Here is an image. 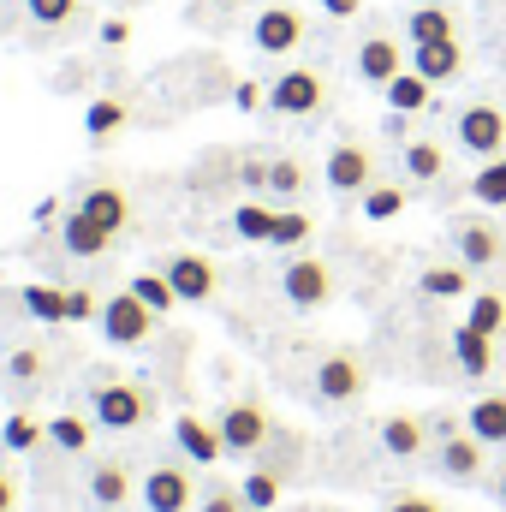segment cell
Here are the masks:
<instances>
[{"instance_id": "1", "label": "cell", "mask_w": 506, "mask_h": 512, "mask_svg": "<svg viewBox=\"0 0 506 512\" xmlns=\"http://www.w3.org/2000/svg\"><path fill=\"white\" fill-rule=\"evenodd\" d=\"M221 441H227V453H239V459H251L268 447V435H274V423H268V411L256 405V399H233L227 411H221Z\"/></svg>"}, {"instance_id": "2", "label": "cell", "mask_w": 506, "mask_h": 512, "mask_svg": "<svg viewBox=\"0 0 506 512\" xmlns=\"http://www.w3.org/2000/svg\"><path fill=\"white\" fill-rule=\"evenodd\" d=\"M149 328H155V310H149L131 286L102 304V340H108V346H143Z\"/></svg>"}, {"instance_id": "3", "label": "cell", "mask_w": 506, "mask_h": 512, "mask_svg": "<svg viewBox=\"0 0 506 512\" xmlns=\"http://www.w3.org/2000/svg\"><path fill=\"white\" fill-rule=\"evenodd\" d=\"M280 292H286L292 310H322L334 298V274H328L322 256H292L286 274H280Z\"/></svg>"}, {"instance_id": "4", "label": "cell", "mask_w": 506, "mask_h": 512, "mask_svg": "<svg viewBox=\"0 0 506 512\" xmlns=\"http://www.w3.org/2000/svg\"><path fill=\"white\" fill-rule=\"evenodd\" d=\"M90 411H96V423L102 429H137L155 405H149V393L131 382H102L96 393H90Z\"/></svg>"}, {"instance_id": "5", "label": "cell", "mask_w": 506, "mask_h": 512, "mask_svg": "<svg viewBox=\"0 0 506 512\" xmlns=\"http://www.w3.org/2000/svg\"><path fill=\"white\" fill-rule=\"evenodd\" d=\"M137 495H143V512H191L197 483H191L185 465H155V471L137 483Z\"/></svg>"}, {"instance_id": "6", "label": "cell", "mask_w": 506, "mask_h": 512, "mask_svg": "<svg viewBox=\"0 0 506 512\" xmlns=\"http://www.w3.org/2000/svg\"><path fill=\"white\" fill-rule=\"evenodd\" d=\"M161 274H167V286L179 292V304H209L215 298V262L197 251H179L161 262Z\"/></svg>"}, {"instance_id": "7", "label": "cell", "mask_w": 506, "mask_h": 512, "mask_svg": "<svg viewBox=\"0 0 506 512\" xmlns=\"http://www.w3.org/2000/svg\"><path fill=\"white\" fill-rule=\"evenodd\" d=\"M316 399H328V405L364 399V364H358L352 352H328V358L316 364Z\"/></svg>"}, {"instance_id": "8", "label": "cell", "mask_w": 506, "mask_h": 512, "mask_svg": "<svg viewBox=\"0 0 506 512\" xmlns=\"http://www.w3.org/2000/svg\"><path fill=\"white\" fill-rule=\"evenodd\" d=\"M322 96H328L322 78L304 72V66H292V72H280V78L268 84V108H274V114H316Z\"/></svg>"}, {"instance_id": "9", "label": "cell", "mask_w": 506, "mask_h": 512, "mask_svg": "<svg viewBox=\"0 0 506 512\" xmlns=\"http://www.w3.org/2000/svg\"><path fill=\"white\" fill-rule=\"evenodd\" d=\"M251 42L262 54H292V48L304 42V12H298V6H268V12H256Z\"/></svg>"}, {"instance_id": "10", "label": "cell", "mask_w": 506, "mask_h": 512, "mask_svg": "<svg viewBox=\"0 0 506 512\" xmlns=\"http://www.w3.org/2000/svg\"><path fill=\"white\" fill-rule=\"evenodd\" d=\"M370 179H376V161H370L364 143H334V149H328V185H334L340 197H352V191L364 197Z\"/></svg>"}, {"instance_id": "11", "label": "cell", "mask_w": 506, "mask_h": 512, "mask_svg": "<svg viewBox=\"0 0 506 512\" xmlns=\"http://www.w3.org/2000/svg\"><path fill=\"white\" fill-rule=\"evenodd\" d=\"M411 72L429 78V84H453L465 72V48L459 36H441V42H411Z\"/></svg>"}, {"instance_id": "12", "label": "cell", "mask_w": 506, "mask_h": 512, "mask_svg": "<svg viewBox=\"0 0 506 512\" xmlns=\"http://www.w3.org/2000/svg\"><path fill=\"white\" fill-rule=\"evenodd\" d=\"M459 143H465L471 155H501L506 149V114L489 108V102L465 108V114H459Z\"/></svg>"}, {"instance_id": "13", "label": "cell", "mask_w": 506, "mask_h": 512, "mask_svg": "<svg viewBox=\"0 0 506 512\" xmlns=\"http://www.w3.org/2000/svg\"><path fill=\"white\" fill-rule=\"evenodd\" d=\"M131 471H126V459H96L90 465V483H84V495H90V507L96 512H120L131 501Z\"/></svg>"}, {"instance_id": "14", "label": "cell", "mask_w": 506, "mask_h": 512, "mask_svg": "<svg viewBox=\"0 0 506 512\" xmlns=\"http://www.w3.org/2000/svg\"><path fill=\"white\" fill-rule=\"evenodd\" d=\"M173 441H179V453H185V459H197V465H215V459L227 453L221 429H215V423H203V417H191V411H179V417H173Z\"/></svg>"}, {"instance_id": "15", "label": "cell", "mask_w": 506, "mask_h": 512, "mask_svg": "<svg viewBox=\"0 0 506 512\" xmlns=\"http://www.w3.org/2000/svg\"><path fill=\"white\" fill-rule=\"evenodd\" d=\"M399 72H405V48H399V42L370 36V42L358 48V78H364V84H381V90H387Z\"/></svg>"}, {"instance_id": "16", "label": "cell", "mask_w": 506, "mask_h": 512, "mask_svg": "<svg viewBox=\"0 0 506 512\" xmlns=\"http://www.w3.org/2000/svg\"><path fill=\"white\" fill-rule=\"evenodd\" d=\"M78 209H84L90 221H102L114 239L126 233V221H131V203H126V191H120V185H90V191L78 197Z\"/></svg>"}, {"instance_id": "17", "label": "cell", "mask_w": 506, "mask_h": 512, "mask_svg": "<svg viewBox=\"0 0 506 512\" xmlns=\"http://www.w3.org/2000/svg\"><path fill=\"white\" fill-rule=\"evenodd\" d=\"M381 447H387L393 459H417V453L429 447V423L411 417V411H393V417L381 423Z\"/></svg>"}, {"instance_id": "18", "label": "cell", "mask_w": 506, "mask_h": 512, "mask_svg": "<svg viewBox=\"0 0 506 512\" xmlns=\"http://www.w3.org/2000/svg\"><path fill=\"white\" fill-rule=\"evenodd\" d=\"M441 471H447L453 483H471V477H483V441H477L471 429L447 435V441H441Z\"/></svg>"}, {"instance_id": "19", "label": "cell", "mask_w": 506, "mask_h": 512, "mask_svg": "<svg viewBox=\"0 0 506 512\" xmlns=\"http://www.w3.org/2000/svg\"><path fill=\"white\" fill-rule=\"evenodd\" d=\"M60 245L72 256H108V245H114V233L102 227V221H90L84 209H72L66 221H60Z\"/></svg>"}, {"instance_id": "20", "label": "cell", "mask_w": 506, "mask_h": 512, "mask_svg": "<svg viewBox=\"0 0 506 512\" xmlns=\"http://www.w3.org/2000/svg\"><path fill=\"white\" fill-rule=\"evenodd\" d=\"M465 429H471L483 447H506V393H483V399L465 411Z\"/></svg>"}, {"instance_id": "21", "label": "cell", "mask_w": 506, "mask_h": 512, "mask_svg": "<svg viewBox=\"0 0 506 512\" xmlns=\"http://www.w3.org/2000/svg\"><path fill=\"white\" fill-rule=\"evenodd\" d=\"M459 256H465V268H489V262H501V233L489 227V221H459Z\"/></svg>"}, {"instance_id": "22", "label": "cell", "mask_w": 506, "mask_h": 512, "mask_svg": "<svg viewBox=\"0 0 506 512\" xmlns=\"http://www.w3.org/2000/svg\"><path fill=\"white\" fill-rule=\"evenodd\" d=\"M453 358H459L465 376H489V370H495V340L477 334V328H459V334H453Z\"/></svg>"}, {"instance_id": "23", "label": "cell", "mask_w": 506, "mask_h": 512, "mask_svg": "<svg viewBox=\"0 0 506 512\" xmlns=\"http://www.w3.org/2000/svg\"><path fill=\"white\" fill-rule=\"evenodd\" d=\"M429 90H435L429 78H417V72H399V78L387 84V108H393V114H423V108H429Z\"/></svg>"}, {"instance_id": "24", "label": "cell", "mask_w": 506, "mask_h": 512, "mask_svg": "<svg viewBox=\"0 0 506 512\" xmlns=\"http://www.w3.org/2000/svg\"><path fill=\"white\" fill-rule=\"evenodd\" d=\"M405 30H411V42H441V36H459V30H453V12H447V6H435V0H429V6H417V12L405 18Z\"/></svg>"}, {"instance_id": "25", "label": "cell", "mask_w": 506, "mask_h": 512, "mask_svg": "<svg viewBox=\"0 0 506 512\" xmlns=\"http://www.w3.org/2000/svg\"><path fill=\"white\" fill-rule=\"evenodd\" d=\"M471 197H477L483 209H506V155H489V161H483V173L471 179Z\"/></svg>"}, {"instance_id": "26", "label": "cell", "mask_w": 506, "mask_h": 512, "mask_svg": "<svg viewBox=\"0 0 506 512\" xmlns=\"http://www.w3.org/2000/svg\"><path fill=\"white\" fill-rule=\"evenodd\" d=\"M274 215H280V209L239 203V209H233V233H239V239H251V245H268V239H274Z\"/></svg>"}, {"instance_id": "27", "label": "cell", "mask_w": 506, "mask_h": 512, "mask_svg": "<svg viewBox=\"0 0 506 512\" xmlns=\"http://www.w3.org/2000/svg\"><path fill=\"white\" fill-rule=\"evenodd\" d=\"M465 328H477V334H501L506 328V298L501 292H483V298H471V310H465Z\"/></svg>"}, {"instance_id": "28", "label": "cell", "mask_w": 506, "mask_h": 512, "mask_svg": "<svg viewBox=\"0 0 506 512\" xmlns=\"http://www.w3.org/2000/svg\"><path fill=\"white\" fill-rule=\"evenodd\" d=\"M405 173L411 179H441L447 173V155H441V143H405Z\"/></svg>"}, {"instance_id": "29", "label": "cell", "mask_w": 506, "mask_h": 512, "mask_svg": "<svg viewBox=\"0 0 506 512\" xmlns=\"http://www.w3.org/2000/svg\"><path fill=\"white\" fill-rule=\"evenodd\" d=\"M0 441L12 447V453H30V447H42L48 441V423H36V417H6V429H0Z\"/></svg>"}, {"instance_id": "30", "label": "cell", "mask_w": 506, "mask_h": 512, "mask_svg": "<svg viewBox=\"0 0 506 512\" xmlns=\"http://www.w3.org/2000/svg\"><path fill=\"white\" fill-rule=\"evenodd\" d=\"M131 292H137V298H143L155 316H167V310L179 304V292L167 286V274H137V280H131Z\"/></svg>"}, {"instance_id": "31", "label": "cell", "mask_w": 506, "mask_h": 512, "mask_svg": "<svg viewBox=\"0 0 506 512\" xmlns=\"http://www.w3.org/2000/svg\"><path fill=\"white\" fill-rule=\"evenodd\" d=\"M48 441H54L60 453H84V447H90V423H84V417H54V423H48Z\"/></svg>"}, {"instance_id": "32", "label": "cell", "mask_w": 506, "mask_h": 512, "mask_svg": "<svg viewBox=\"0 0 506 512\" xmlns=\"http://www.w3.org/2000/svg\"><path fill=\"white\" fill-rule=\"evenodd\" d=\"M24 12H30V24L60 30V24H72V18H78V0H24Z\"/></svg>"}, {"instance_id": "33", "label": "cell", "mask_w": 506, "mask_h": 512, "mask_svg": "<svg viewBox=\"0 0 506 512\" xmlns=\"http://www.w3.org/2000/svg\"><path fill=\"white\" fill-rule=\"evenodd\" d=\"M239 495H245V507H251V512H268L274 501H280V477H274V471H251Z\"/></svg>"}, {"instance_id": "34", "label": "cell", "mask_w": 506, "mask_h": 512, "mask_svg": "<svg viewBox=\"0 0 506 512\" xmlns=\"http://www.w3.org/2000/svg\"><path fill=\"white\" fill-rule=\"evenodd\" d=\"M304 239H310V215H298V209H280V215H274V239H268V245L292 251V245H304Z\"/></svg>"}, {"instance_id": "35", "label": "cell", "mask_w": 506, "mask_h": 512, "mask_svg": "<svg viewBox=\"0 0 506 512\" xmlns=\"http://www.w3.org/2000/svg\"><path fill=\"white\" fill-rule=\"evenodd\" d=\"M24 304H30L36 322H66V292H54V286H30Z\"/></svg>"}, {"instance_id": "36", "label": "cell", "mask_w": 506, "mask_h": 512, "mask_svg": "<svg viewBox=\"0 0 506 512\" xmlns=\"http://www.w3.org/2000/svg\"><path fill=\"white\" fill-rule=\"evenodd\" d=\"M399 209H405V191H399V185H370V191H364V215H370V221H393Z\"/></svg>"}, {"instance_id": "37", "label": "cell", "mask_w": 506, "mask_h": 512, "mask_svg": "<svg viewBox=\"0 0 506 512\" xmlns=\"http://www.w3.org/2000/svg\"><path fill=\"white\" fill-rule=\"evenodd\" d=\"M84 126H90V137L102 143V137H114V131L126 126V108H120V102H90V114H84Z\"/></svg>"}, {"instance_id": "38", "label": "cell", "mask_w": 506, "mask_h": 512, "mask_svg": "<svg viewBox=\"0 0 506 512\" xmlns=\"http://www.w3.org/2000/svg\"><path fill=\"white\" fill-rule=\"evenodd\" d=\"M465 286H471L465 268H429V274H423V292H429V298H465Z\"/></svg>"}, {"instance_id": "39", "label": "cell", "mask_w": 506, "mask_h": 512, "mask_svg": "<svg viewBox=\"0 0 506 512\" xmlns=\"http://www.w3.org/2000/svg\"><path fill=\"white\" fill-rule=\"evenodd\" d=\"M66 322H102V298L96 292H66Z\"/></svg>"}, {"instance_id": "40", "label": "cell", "mask_w": 506, "mask_h": 512, "mask_svg": "<svg viewBox=\"0 0 506 512\" xmlns=\"http://www.w3.org/2000/svg\"><path fill=\"white\" fill-rule=\"evenodd\" d=\"M268 185H274L280 197H292V191L304 185V167H298V161H268Z\"/></svg>"}, {"instance_id": "41", "label": "cell", "mask_w": 506, "mask_h": 512, "mask_svg": "<svg viewBox=\"0 0 506 512\" xmlns=\"http://www.w3.org/2000/svg\"><path fill=\"white\" fill-rule=\"evenodd\" d=\"M197 512H251V507H245V495H239V489H209Z\"/></svg>"}, {"instance_id": "42", "label": "cell", "mask_w": 506, "mask_h": 512, "mask_svg": "<svg viewBox=\"0 0 506 512\" xmlns=\"http://www.w3.org/2000/svg\"><path fill=\"white\" fill-rule=\"evenodd\" d=\"M387 512H447V507H441V501H429V495H393Z\"/></svg>"}, {"instance_id": "43", "label": "cell", "mask_w": 506, "mask_h": 512, "mask_svg": "<svg viewBox=\"0 0 506 512\" xmlns=\"http://www.w3.org/2000/svg\"><path fill=\"white\" fill-rule=\"evenodd\" d=\"M102 42H108V48L131 42V18H108V24H102Z\"/></svg>"}, {"instance_id": "44", "label": "cell", "mask_w": 506, "mask_h": 512, "mask_svg": "<svg viewBox=\"0 0 506 512\" xmlns=\"http://www.w3.org/2000/svg\"><path fill=\"white\" fill-rule=\"evenodd\" d=\"M18 507V483H12V471H0V512Z\"/></svg>"}, {"instance_id": "45", "label": "cell", "mask_w": 506, "mask_h": 512, "mask_svg": "<svg viewBox=\"0 0 506 512\" xmlns=\"http://www.w3.org/2000/svg\"><path fill=\"white\" fill-rule=\"evenodd\" d=\"M36 370H42V358H36V352H18V358H12V376H36Z\"/></svg>"}, {"instance_id": "46", "label": "cell", "mask_w": 506, "mask_h": 512, "mask_svg": "<svg viewBox=\"0 0 506 512\" xmlns=\"http://www.w3.org/2000/svg\"><path fill=\"white\" fill-rule=\"evenodd\" d=\"M233 102H239V108H256V102H262V90H256V84H239V90H233Z\"/></svg>"}, {"instance_id": "47", "label": "cell", "mask_w": 506, "mask_h": 512, "mask_svg": "<svg viewBox=\"0 0 506 512\" xmlns=\"http://www.w3.org/2000/svg\"><path fill=\"white\" fill-rule=\"evenodd\" d=\"M322 6H328L334 18H352V12H358V0H322Z\"/></svg>"}, {"instance_id": "48", "label": "cell", "mask_w": 506, "mask_h": 512, "mask_svg": "<svg viewBox=\"0 0 506 512\" xmlns=\"http://www.w3.org/2000/svg\"><path fill=\"white\" fill-rule=\"evenodd\" d=\"M495 489H501V501H506V471H501V477H495Z\"/></svg>"}, {"instance_id": "49", "label": "cell", "mask_w": 506, "mask_h": 512, "mask_svg": "<svg viewBox=\"0 0 506 512\" xmlns=\"http://www.w3.org/2000/svg\"><path fill=\"white\" fill-rule=\"evenodd\" d=\"M114 6H131V0H114Z\"/></svg>"}]
</instances>
